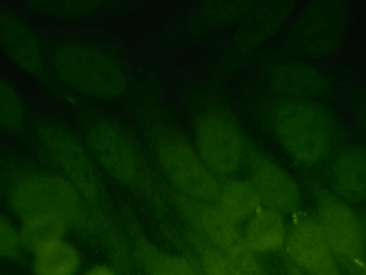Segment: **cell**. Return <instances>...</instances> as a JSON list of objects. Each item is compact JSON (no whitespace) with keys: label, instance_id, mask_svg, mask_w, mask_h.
I'll return each instance as SVG.
<instances>
[{"label":"cell","instance_id":"cell-2","mask_svg":"<svg viewBox=\"0 0 366 275\" xmlns=\"http://www.w3.org/2000/svg\"><path fill=\"white\" fill-rule=\"evenodd\" d=\"M90 140L89 150L94 158L113 178L124 184L133 183L137 176V157L120 135L106 131Z\"/></svg>","mask_w":366,"mask_h":275},{"label":"cell","instance_id":"cell-1","mask_svg":"<svg viewBox=\"0 0 366 275\" xmlns=\"http://www.w3.org/2000/svg\"><path fill=\"white\" fill-rule=\"evenodd\" d=\"M159 155L168 178L179 189L205 199L217 192L215 177L189 147L180 144L163 145Z\"/></svg>","mask_w":366,"mask_h":275},{"label":"cell","instance_id":"cell-4","mask_svg":"<svg viewBox=\"0 0 366 275\" xmlns=\"http://www.w3.org/2000/svg\"><path fill=\"white\" fill-rule=\"evenodd\" d=\"M279 40L278 37H274L268 41L266 46L272 51L276 50L278 47Z\"/></svg>","mask_w":366,"mask_h":275},{"label":"cell","instance_id":"cell-7","mask_svg":"<svg viewBox=\"0 0 366 275\" xmlns=\"http://www.w3.org/2000/svg\"><path fill=\"white\" fill-rule=\"evenodd\" d=\"M66 98L68 101H69L70 103L72 104H75V101L73 97L69 96L66 97Z\"/></svg>","mask_w":366,"mask_h":275},{"label":"cell","instance_id":"cell-3","mask_svg":"<svg viewBox=\"0 0 366 275\" xmlns=\"http://www.w3.org/2000/svg\"><path fill=\"white\" fill-rule=\"evenodd\" d=\"M1 43L15 62L29 72H40L44 59L38 41L28 28L10 16L1 17Z\"/></svg>","mask_w":366,"mask_h":275},{"label":"cell","instance_id":"cell-6","mask_svg":"<svg viewBox=\"0 0 366 275\" xmlns=\"http://www.w3.org/2000/svg\"><path fill=\"white\" fill-rule=\"evenodd\" d=\"M95 273V274H110V272L107 269H94V271L92 272Z\"/></svg>","mask_w":366,"mask_h":275},{"label":"cell","instance_id":"cell-5","mask_svg":"<svg viewBox=\"0 0 366 275\" xmlns=\"http://www.w3.org/2000/svg\"><path fill=\"white\" fill-rule=\"evenodd\" d=\"M238 29V27L237 26H234L229 29L225 35L224 36V38L226 40H229V38L232 37L234 34L237 31Z\"/></svg>","mask_w":366,"mask_h":275}]
</instances>
